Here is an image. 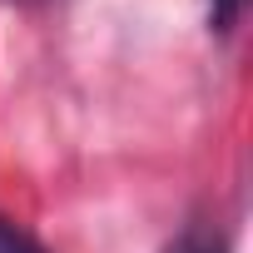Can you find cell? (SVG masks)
Wrapping results in <instances>:
<instances>
[{
    "label": "cell",
    "instance_id": "277c9868",
    "mask_svg": "<svg viewBox=\"0 0 253 253\" xmlns=\"http://www.w3.org/2000/svg\"><path fill=\"white\" fill-rule=\"evenodd\" d=\"M10 5H45V0H10Z\"/></svg>",
    "mask_w": 253,
    "mask_h": 253
},
{
    "label": "cell",
    "instance_id": "3957f363",
    "mask_svg": "<svg viewBox=\"0 0 253 253\" xmlns=\"http://www.w3.org/2000/svg\"><path fill=\"white\" fill-rule=\"evenodd\" d=\"M164 253H223V243L218 238H204V233H179Z\"/></svg>",
    "mask_w": 253,
    "mask_h": 253
},
{
    "label": "cell",
    "instance_id": "7a4b0ae2",
    "mask_svg": "<svg viewBox=\"0 0 253 253\" xmlns=\"http://www.w3.org/2000/svg\"><path fill=\"white\" fill-rule=\"evenodd\" d=\"M243 5H248V0H209V25L213 30H233L238 15H243Z\"/></svg>",
    "mask_w": 253,
    "mask_h": 253
},
{
    "label": "cell",
    "instance_id": "6da1fadb",
    "mask_svg": "<svg viewBox=\"0 0 253 253\" xmlns=\"http://www.w3.org/2000/svg\"><path fill=\"white\" fill-rule=\"evenodd\" d=\"M0 253H45V248H40L20 223H10L5 213H0Z\"/></svg>",
    "mask_w": 253,
    "mask_h": 253
}]
</instances>
